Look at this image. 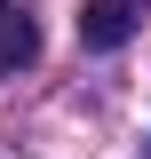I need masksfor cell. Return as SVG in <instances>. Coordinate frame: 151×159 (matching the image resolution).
<instances>
[{
  "mask_svg": "<svg viewBox=\"0 0 151 159\" xmlns=\"http://www.w3.org/2000/svg\"><path fill=\"white\" fill-rule=\"evenodd\" d=\"M127 40H135V0H88V8H80V48L112 56Z\"/></svg>",
  "mask_w": 151,
  "mask_h": 159,
  "instance_id": "6da1fadb",
  "label": "cell"
},
{
  "mask_svg": "<svg viewBox=\"0 0 151 159\" xmlns=\"http://www.w3.org/2000/svg\"><path fill=\"white\" fill-rule=\"evenodd\" d=\"M32 56H40V24L16 16V8H0V72H24Z\"/></svg>",
  "mask_w": 151,
  "mask_h": 159,
  "instance_id": "7a4b0ae2",
  "label": "cell"
}]
</instances>
